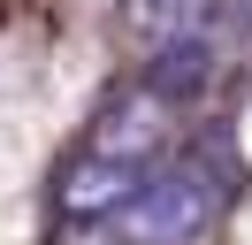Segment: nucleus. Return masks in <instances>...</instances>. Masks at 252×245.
Returning a JSON list of instances; mask_svg holds the SVG:
<instances>
[{"label": "nucleus", "mask_w": 252, "mask_h": 245, "mask_svg": "<svg viewBox=\"0 0 252 245\" xmlns=\"http://www.w3.org/2000/svg\"><path fill=\"white\" fill-rule=\"evenodd\" d=\"M168 138H176V100H168V92H153V84H130L123 100L99 107V122H92L84 146H92V153H115V161L153 168V153L168 146Z\"/></svg>", "instance_id": "3"}, {"label": "nucleus", "mask_w": 252, "mask_h": 245, "mask_svg": "<svg viewBox=\"0 0 252 245\" xmlns=\"http://www.w3.org/2000/svg\"><path fill=\"white\" fill-rule=\"evenodd\" d=\"M229 192H237V168L221 153H184V161L145 176V192L123 207L115 230L130 245H191V238L214 230V214L229 207Z\"/></svg>", "instance_id": "1"}, {"label": "nucleus", "mask_w": 252, "mask_h": 245, "mask_svg": "<svg viewBox=\"0 0 252 245\" xmlns=\"http://www.w3.org/2000/svg\"><path fill=\"white\" fill-rule=\"evenodd\" d=\"M123 15H130V31H138V39L168 46V39H191V31H199L206 0H123Z\"/></svg>", "instance_id": "5"}, {"label": "nucleus", "mask_w": 252, "mask_h": 245, "mask_svg": "<svg viewBox=\"0 0 252 245\" xmlns=\"http://www.w3.org/2000/svg\"><path fill=\"white\" fill-rule=\"evenodd\" d=\"M206 77H214V61H206V39L191 31V39H168V46H160V61H153V77H145V84L168 92V100H191Z\"/></svg>", "instance_id": "4"}, {"label": "nucleus", "mask_w": 252, "mask_h": 245, "mask_svg": "<svg viewBox=\"0 0 252 245\" xmlns=\"http://www.w3.org/2000/svg\"><path fill=\"white\" fill-rule=\"evenodd\" d=\"M54 245H130L115 222H62L54 230Z\"/></svg>", "instance_id": "6"}, {"label": "nucleus", "mask_w": 252, "mask_h": 245, "mask_svg": "<svg viewBox=\"0 0 252 245\" xmlns=\"http://www.w3.org/2000/svg\"><path fill=\"white\" fill-rule=\"evenodd\" d=\"M145 176H153V168L115 161V153H92V146H84L77 161H62V176H54L62 222H123V207L145 192Z\"/></svg>", "instance_id": "2"}]
</instances>
